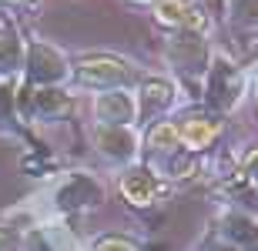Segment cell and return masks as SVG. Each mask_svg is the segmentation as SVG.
Returning <instances> with one entry per match:
<instances>
[{
  "label": "cell",
  "instance_id": "1",
  "mask_svg": "<svg viewBox=\"0 0 258 251\" xmlns=\"http://www.w3.org/2000/svg\"><path fill=\"white\" fill-rule=\"evenodd\" d=\"M71 74L77 77V84L97 87V91H124L127 84L138 80L131 64L114 54H87L71 67Z\"/></svg>",
  "mask_w": 258,
  "mask_h": 251
},
{
  "label": "cell",
  "instance_id": "2",
  "mask_svg": "<svg viewBox=\"0 0 258 251\" xmlns=\"http://www.w3.org/2000/svg\"><path fill=\"white\" fill-rule=\"evenodd\" d=\"M168 60L171 67L184 77H201L208 74L211 54H208V40L205 34H191V30H174L168 37Z\"/></svg>",
  "mask_w": 258,
  "mask_h": 251
},
{
  "label": "cell",
  "instance_id": "3",
  "mask_svg": "<svg viewBox=\"0 0 258 251\" xmlns=\"http://www.w3.org/2000/svg\"><path fill=\"white\" fill-rule=\"evenodd\" d=\"M205 97H208V104L215 111H231V107L241 101L245 94V77H241V70L225 57H215L208 64V74H205Z\"/></svg>",
  "mask_w": 258,
  "mask_h": 251
},
{
  "label": "cell",
  "instance_id": "4",
  "mask_svg": "<svg viewBox=\"0 0 258 251\" xmlns=\"http://www.w3.org/2000/svg\"><path fill=\"white\" fill-rule=\"evenodd\" d=\"M24 64H27V84L30 87H57L64 77H71V64H67V57L57 47L40 44V40H34V44L27 47Z\"/></svg>",
  "mask_w": 258,
  "mask_h": 251
},
{
  "label": "cell",
  "instance_id": "5",
  "mask_svg": "<svg viewBox=\"0 0 258 251\" xmlns=\"http://www.w3.org/2000/svg\"><path fill=\"white\" fill-rule=\"evenodd\" d=\"M151 4H154V20L161 27L191 30V34H205V27H208V14L191 0H151Z\"/></svg>",
  "mask_w": 258,
  "mask_h": 251
},
{
  "label": "cell",
  "instance_id": "6",
  "mask_svg": "<svg viewBox=\"0 0 258 251\" xmlns=\"http://www.w3.org/2000/svg\"><path fill=\"white\" fill-rule=\"evenodd\" d=\"M20 111L37 121H57L71 111V97L60 91V87H27L20 91Z\"/></svg>",
  "mask_w": 258,
  "mask_h": 251
},
{
  "label": "cell",
  "instance_id": "7",
  "mask_svg": "<svg viewBox=\"0 0 258 251\" xmlns=\"http://www.w3.org/2000/svg\"><path fill=\"white\" fill-rule=\"evenodd\" d=\"M54 201H57L60 211H84V208H94V204L104 201V188L91 174H71L54 191Z\"/></svg>",
  "mask_w": 258,
  "mask_h": 251
},
{
  "label": "cell",
  "instance_id": "8",
  "mask_svg": "<svg viewBox=\"0 0 258 251\" xmlns=\"http://www.w3.org/2000/svg\"><path fill=\"white\" fill-rule=\"evenodd\" d=\"M94 147L107 161L114 164H127L138 154V134L131 127H111V124H97L94 127Z\"/></svg>",
  "mask_w": 258,
  "mask_h": 251
},
{
  "label": "cell",
  "instance_id": "9",
  "mask_svg": "<svg viewBox=\"0 0 258 251\" xmlns=\"http://www.w3.org/2000/svg\"><path fill=\"white\" fill-rule=\"evenodd\" d=\"M94 117L97 124L131 127V121H138V101L127 91H104L94 97Z\"/></svg>",
  "mask_w": 258,
  "mask_h": 251
},
{
  "label": "cell",
  "instance_id": "10",
  "mask_svg": "<svg viewBox=\"0 0 258 251\" xmlns=\"http://www.w3.org/2000/svg\"><path fill=\"white\" fill-rule=\"evenodd\" d=\"M121 194H124V201L134 204V208H151L158 201V194H161V181L148 168H127L121 174Z\"/></svg>",
  "mask_w": 258,
  "mask_h": 251
},
{
  "label": "cell",
  "instance_id": "11",
  "mask_svg": "<svg viewBox=\"0 0 258 251\" xmlns=\"http://www.w3.org/2000/svg\"><path fill=\"white\" fill-rule=\"evenodd\" d=\"M174 101V87L164 77H148L141 80V97H138V117L141 121H154L164 107H171Z\"/></svg>",
  "mask_w": 258,
  "mask_h": 251
},
{
  "label": "cell",
  "instance_id": "12",
  "mask_svg": "<svg viewBox=\"0 0 258 251\" xmlns=\"http://www.w3.org/2000/svg\"><path fill=\"white\" fill-rule=\"evenodd\" d=\"M218 134H221V121H218V117L191 114V117H184L181 124H178V137H181V144L188 147V151H201V147H208Z\"/></svg>",
  "mask_w": 258,
  "mask_h": 251
},
{
  "label": "cell",
  "instance_id": "13",
  "mask_svg": "<svg viewBox=\"0 0 258 251\" xmlns=\"http://www.w3.org/2000/svg\"><path fill=\"white\" fill-rule=\"evenodd\" d=\"M221 234H225V241H231L238 251H258V224L251 221L248 214H241V211L225 214Z\"/></svg>",
  "mask_w": 258,
  "mask_h": 251
},
{
  "label": "cell",
  "instance_id": "14",
  "mask_svg": "<svg viewBox=\"0 0 258 251\" xmlns=\"http://www.w3.org/2000/svg\"><path fill=\"white\" fill-rule=\"evenodd\" d=\"M24 44L14 27H0V77H10L24 67Z\"/></svg>",
  "mask_w": 258,
  "mask_h": 251
},
{
  "label": "cell",
  "instance_id": "15",
  "mask_svg": "<svg viewBox=\"0 0 258 251\" xmlns=\"http://www.w3.org/2000/svg\"><path fill=\"white\" fill-rule=\"evenodd\" d=\"M148 147L158 151V154H174V151L181 147L178 124H171V121H154L151 131H148Z\"/></svg>",
  "mask_w": 258,
  "mask_h": 251
},
{
  "label": "cell",
  "instance_id": "16",
  "mask_svg": "<svg viewBox=\"0 0 258 251\" xmlns=\"http://www.w3.org/2000/svg\"><path fill=\"white\" fill-rule=\"evenodd\" d=\"M228 20L241 30H258V0H228Z\"/></svg>",
  "mask_w": 258,
  "mask_h": 251
},
{
  "label": "cell",
  "instance_id": "17",
  "mask_svg": "<svg viewBox=\"0 0 258 251\" xmlns=\"http://www.w3.org/2000/svg\"><path fill=\"white\" fill-rule=\"evenodd\" d=\"M91 251H141V244L134 238H127V234H101L91 244Z\"/></svg>",
  "mask_w": 258,
  "mask_h": 251
},
{
  "label": "cell",
  "instance_id": "18",
  "mask_svg": "<svg viewBox=\"0 0 258 251\" xmlns=\"http://www.w3.org/2000/svg\"><path fill=\"white\" fill-rule=\"evenodd\" d=\"M241 178H245L251 188H258V147H251L248 154H245V161H241Z\"/></svg>",
  "mask_w": 258,
  "mask_h": 251
},
{
  "label": "cell",
  "instance_id": "19",
  "mask_svg": "<svg viewBox=\"0 0 258 251\" xmlns=\"http://www.w3.org/2000/svg\"><path fill=\"white\" fill-rule=\"evenodd\" d=\"M20 248V234L10 228H0V251H17Z\"/></svg>",
  "mask_w": 258,
  "mask_h": 251
},
{
  "label": "cell",
  "instance_id": "20",
  "mask_svg": "<svg viewBox=\"0 0 258 251\" xmlns=\"http://www.w3.org/2000/svg\"><path fill=\"white\" fill-rule=\"evenodd\" d=\"M0 114L7 117V121L14 117V97H10V91H7V87H0Z\"/></svg>",
  "mask_w": 258,
  "mask_h": 251
},
{
  "label": "cell",
  "instance_id": "21",
  "mask_svg": "<svg viewBox=\"0 0 258 251\" xmlns=\"http://www.w3.org/2000/svg\"><path fill=\"white\" fill-rule=\"evenodd\" d=\"M205 251H238L231 241H225V238H215V241H208V248Z\"/></svg>",
  "mask_w": 258,
  "mask_h": 251
},
{
  "label": "cell",
  "instance_id": "22",
  "mask_svg": "<svg viewBox=\"0 0 258 251\" xmlns=\"http://www.w3.org/2000/svg\"><path fill=\"white\" fill-rule=\"evenodd\" d=\"M10 4H20V0H10Z\"/></svg>",
  "mask_w": 258,
  "mask_h": 251
},
{
  "label": "cell",
  "instance_id": "23",
  "mask_svg": "<svg viewBox=\"0 0 258 251\" xmlns=\"http://www.w3.org/2000/svg\"><path fill=\"white\" fill-rule=\"evenodd\" d=\"M255 191H258V188H255Z\"/></svg>",
  "mask_w": 258,
  "mask_h": 251
}]
</instances>
